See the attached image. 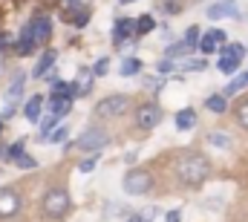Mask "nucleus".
<instances>
[{"mask_svg":"<svg viewBox=\"0 0 248 222\" xmlns=\"http://www.w3.org/2000/svg\"><path fill=\"white\" fill-rule=\"evenodd\" d=\"M141 69V61L139 58H124L122 61V75H136Z\"/></svg>","mask_w":248,"mask_h":222,"instance_id":"24","label":"nucleus"},{"mask_svg":"<svg viewBox=\"0 0 248 222\" xmlns=\"http://www.w3.org/2000/svg\"><path fill=\"white\" fill-rule=\"evenodd\" d=\"M69 110H72V98H69V95H66V98H55V95H52V101H49V112H52V115L61 118V115H66Z\"/></svg>","mask_w":248,"mask_h":222,"instance_id":"16","label":"nucleus"},{"mask_svg":"<svg viewBox=\"0 0 248 222\" xmlns=\"http://www.w3.org/2000/svg\"><path fill=\"white\" fill-rule=\"evenodd\" d=\"M122 3H130V0H122Z\"/></svg>","mask_w":248,"mask_h":222,"instance_id":"36","label":"nucleus"},{"mask_svg":"<svg viewBox=\"0 0 248 222\" xmlns=\"http://www.w3.org/2000/svg\"><path fill=\"white\" fill-rule=\"evenodd\" d=\"M246 87H248V72H243V75H237V78L225 87V93H222V95L228 98V95H234V93H240V90H246Z\"/></svg>","mask_w":248,"mask_h":222,"instance_id":"19","label":"nucleus"},{"mask_svg":"<svg viewBox=\"0 0 248 222\" xmlns=\"http://www.w3.org/2000/svg\"><path fill=\"white\" fill-rule=\"evenodd\" d=\"M69 205H72V199H69V193H66L63 188L46 190V193H44V202H41V208H44V214H46L49 220H61V217H66Z\"/></svg>","mask_w":248,"mask_h":222,"instance_id":"2","label":"nucleus"},{"mask_svg":"<svg viewBox=\"0 0 248 222\" xmlns=\"http://www.w3.org/2000/svg\"><path fill=\"white\" fill-rule=\"evenodd\" d=\"M130 222H147V220H144L141 214H136V217H130Z\"/></svg>","mask_w":248,"mask_h":222,"instance_id":"35","label":"nucleus"},{"mask_svg":"<svg viewBox=\"0 0 248 222\" xmlns=\"http://www.w3.org/2000/svg\"><path fill=\"white\" fill-rule=\"evenodd\" d=\"M32 49H35V41H32V35L23 29V32H20V41H17V52H20V55H29Z\"/></svg>","mask_w":248,"mask_h":222,"instance_id":"23","label":"nucleus"},{"mask_svg":"<svg viewBox=\"0 0 248 222\" xmlns=\"http://www.w3.org/2000/svg\"><path fill=\"white\" fill-rule=\"evenodd\" d=\"M66 136H69V127H66V124H58V127H55V133L49 136V142H63Z\"/></svg>","mask_w":248,"mask_h":222,"instance_id":"28","label":"nucleus"},{"mask_svg":"<svg viewBox=\"0 0 248 222\" xmlns=\"http://www.w3.org/2000/svg\"><path fill=\"white\" fill-rule=\"evenodd\" d=\"M55 49H46V52H44V55L38 58V63H35V69H32V75H35V78H41V75H44V72H49V69H52V63H55Z\"/></svg>","mask_w":248,"mask_h":222,"instance_id":"13","label":"nucleus"},{"mask_svg":"<svg viewBox=\"0 0 248 222\" xmlns=\"http://www.w3.org/2000/svg\"><path fill=\"white\" fill-rule=\"evenodd\" d=\"M107 142H110V136H107L104 130L90 127V130H84V133H81V139L75 142V147H78V150H84V153H98L101 147H107Z\"/></svg>","mask_w":248,"mask_h":222,"instance_id":"5","label":"nucleus"},{"mask_svg":"<svg viewBox=\"0 0 248 222\" xmlns=\"http://www.w3.org/2000/svg\"><path fill=\"white\" fill-rule=\"evenodd\" d=\"M95 162H98V153H93V156H87V159H84V162L78 165V170H81V173H90V170L95 167Z\"/></svg>","mask_w":248,"mask_h":222,"instance_id":"30","label":"nucleus"},{"mask_svg":"<svg viewBox=\"0 0 248 222\" xmlns=\"http://www.w3.org/2000/svg\"><path fill=\"white\" fill-rule=\"evenodd\" d=\"M205 107L211 112H225L228 110V98L219 93V95H208V101H205Z\"/></svg>","mask_w":248,"mask_h":222,"instance_id":"18","label":"nucleus"},{"mask_svg":"<svg viewBox=\"0 0 248 222\" xmlns=\"http://www.w3.org/2000/svg\"><path fill=\"white\" fill-rule=\"evenodd\" d=\"M127 104H130L127 95H107L104 101L95 104V115L98 118H116V115H122L127 110Z\"/></svg>","mask_w":248,"mask_h":222,"instance_id":"6","label":"nucleus"},{"mask_svg":"<svg viewBox=\"0 0 248 222\" xmlns=\"http://www.w3.org/2000/svg\"><path fill=\"white\" fill-rule=\"evenodd\" d=\"M41 110H44V98H41V95H32V98H29V101H26V118H29V121H38V118H41Z\"/></svg>","mask_w":248,"mask_h":222,"instance_id":"15","label":"nucleus"},{"mask_svg":"<svg viewBox=\"0 0 248 222\" xmlns=\"http://www.w3.org/2000/svg\"><path fill=\"white\" fill-rule=\"evenodd\" d=\"M15 162H17V167H23V170H32V167L38 165V162H35L32 156H26V153H20V156H17Z\"/></svg>","mask_w":248,"mask_h":222,"instance_id":"29","label":"nucleus"},{"mask_svg":"<svg viewBox=\"0 0 248 222\" xmlns=\"http://www.w3.org/2000/svg\"><path fill=\"white\" fill-rule=\"evenodd\" d=\"M165 222H182V211H170V214L165 217Z\"/></svg>","mask_w":248,"mask_h":222,"instance_id":"32","label":"nucleus"},{"mask_svg":"<svg viewBox=\"0 0 248 222\" xmlns=\"http://www.w3.org/2000/svg\"><path fill=\"white\" fill-rule=\"evenodd\" d=\"M187 52H190V47H187L185 41H182V44H173V47H168V58H170V61H173L176 55H187Z\"/></svg>","mask_w":248,"mask_h":222,"instance_id":"26","label":"nucleus"},{"mask_svg":"<svg viewBox=\"0 0 248 222\" xmlns=\"http://www.w3.org/2000/svg\"><path fill=\"white\" fill-rule=\"evenodd\" d=\"M153 29H156V20H153L150 15H144V17L136 20V35H150Z\"/></svg>","mask_w":248,"mask_h":222,"instance_id":"21","label":"nucleus"},{"mask_svg":"<svg viewBox=\"0 0 248 222\" xmlns=\"http://www.w3.org/2000/svg\"><path fill=\"white\" fill-rule=\"evenodd\" d=\"M225 41H228V35H225L222 29H208V32L202 35V41H199V49H202L205 55H211V52H217L219 47H225Z\"/></svg>","mask_w":248,"mask_h":222,"instance_id":"10","label":"nucleus"},{"mask_svg":"<svg viewBox=\"0 0 248 222\" xmlns=\"http://www.w3.org/2000/svg\"><path fill=\"white\" fill-rule=\"evenodd\" d=\"M159 121H162L159 104H141V107H136V127L153 130V127H159Z\"/></svg>","mask_w":248,"mask_h":222,"instance_id":"7","label":"nucleus"},{"mask_svg":"<svg viewBox=\"0 0 248 222\" xmlns=\"http://www.w3.org/2000/svg\"><path fill=\"white\" fill-rule=\"evenodd\" d=\"M23 81H26V75L20 72V75H15V81H12V87H9V93H6V98H9V110H15V101H17V95L23 93Z\"/></svg>","mask_w":248,"mask_h":222,"instance_id":"14","label":"nucleus"},{"mask_svg":"<svg viewBox=\"0 0 248 222\" xmlns=\"http://www.w3.org/2000/svg\"><path fill=\"white\" fill-rule=\"evenodd\" d=\"M237 121H240V127H246L248 130V98L246 101H240V107H237Z\"/></svg>","mask_w":248,"mask_h":222,"instance_id":"27","label":"nucleus"},{"mask_svg":"<svg viewBox=\"0 0 248 222\" xmlns=\"http://www.w3.org/2000/svg\"><path fill=\"white\" fill-rule=\"evenodd\" d=\"M193 124H196V112L190 110V107L176 112V127L179 130H193Z\"/></svg>","mask_w":248,"mask_h":222,"instance_id":"17","label":"nucleus"},{"mask_svg":"<svg viewBox=\"0 0 248 222\" xmlns=\"http://www.w3.org/2000/svg\"><path fill=\"white\" fill-rule=\"evenodd\" d=\"M23 29H26L29 35H32V41H35V47H38V44H44V41H46V38L52 35V20L41 15V17H32V20H29V23H26Z\"/></svg>","mask_w":248,"mask_h":222,"instance_id":"8","label":"nucleus"},{"mask_svg":"<svg viewBox=\"0 0 248 222\" xmlns=\"http://www.w3.org/2000/svg\"><path fill=\"white\" fill-rule=\"evenodd\" d=\"M130 35H136V20H130V17H119V20H116V29H113V38H116V44L127 41Z\"/></svg>","mask_w":248,"mask_h":222,"instance_id":"12","label":"nucleus"},{"mask_svg":"<svg viewBox=\"0 0 248 222\" xmlns=\"http://www.w3.org/2000/svg\"><path fill=\"white\" fill-rule=\"evenodd\" d=\"M122 188H124V193H130V196H141V193H147L153 188V176L147 170H130V173H124Z\"/></svg>","mask_w":248,"mask_h":222,"instance_id":"3","label":"nucleus"},{"mask_svg":"<svg viewBox=\"0 0 248 222\" xmlns=\"http://www.w3.org/2000/svg\"><path fill=\"white\" fill-rule=\"evenodd\" d=\"M55 127H58V115H52V112H49V118H44V121H41V139H46V142H49V136L55 133Z\"/></svg>","mask_w":248,"mask_h":222,"instance_id":"22","label":"nucleus"},{"mask_svg":"<svg viewBox=\"0 0 248 222\" xmlns=\"http://www.w3.org/2000/svg\"><path fill=\"white\" fill-rule=\"evenodd\" d=\"M110 69V61L107 58H101V61H95V66H93V75H104Z\"/></svg>","mask_w":248,"mask_h":222,"instance_id":"31","label":"nucleus"},{"mask_svg":"<svg viewBox=\"0 0 248 222\" xmlns=\"http://www.w3.org/2000/svg\"><path fill=\"white\" fill-rule=\"evenodd\" d=\"M17 211H20V196H17L12 188H3V190H0V217L9 220V217H15Z\"/></svg>","mask_w":248,"mask_h":222,"instance_id":"11","label":"nucleus"},{"mask_svg":"<svg viewBox=\"0 0 248 222\" xmlns=\"http://www.w3.org/2000/svg\"><path fill=\"white\" fill-rule=\"evenodd\" d=\"M165 12H168V15H176V12H179V6H176V3H168V6H165Z\"/></svg>","mask_w":248,"mask_h":222,"instance_id":"34","label":"nucleus"},{"mask_svg":"<svg viewBox=\"0 0 248 222\" xmlns=\"http://www.w3.org/2000/svg\"><path fill=\"white\" fill-rule=\"evenodd\" d=\"M211 20H225V17H240V6L234 3V0H219V3H214V6H208V12H205Z\"/></svg>","mask_w":248,"mask_h":222,"instance_id":"9","label":"nucleus"},{"mask_svg":"<svg viewBox=\"0 0 248 222\" xmlns=\"http://www.w3.org/2000/svg\"><path fill=\"white\" fill-rule=\"evenodd\" d=\"M199 35H202V32H199V26H190V29L185 32V44L190 47V49H193V47H199V41H202Z\"/></svg>","mask_w":248,"mask_h":222,"instance_id":"25","label":"nucleus"},{"mask_svg":"<svg viewBox=\"0 0 248 222\" xmlns=\"http://www.w3.org/2000/svg\"><path fill=\"white\" fill-rule=\"evenodd\" d=\"M211 176V162L202 153H185L176 162V179L187 188H199Z\"/></svg>","mask_w":248,"mask_h":222,"instance_id":"1","label":"nucleus"},{"mask_svg":"<svg viewBox=\"0 0 248 222\" xmlns=\"http://www.w3.org/2000/svg\"><path fill=\"white\" fill-rule=\"evenodd\" d=\"M211 147H219V150H228L231 147V139L225 136V133H208V139H205Z\"/></svg>","mask_w":248,"mask_h":222,"instance_id":"20","label":"nucleus"},{"mask_svg":"<svg viewBox=\"0 0 248 222\" xmlns=\"http://www.w3.org/2000/svg\"><path fill=\"white\" fill-rule=\"evenodd\" d=\"M243 58H246V47H243V44H225L222 52H219V63H217V66H219V72L231 75V72L240 69Z\"/></svg>","mask_w":248,"mask_h":222,"instance_id":"4","label":"nucleus"},{"mask_svg":"<svg viewBox=\"0 0 248 222\" xmlns=\"http://www.w3.org/2000/svg\"><path fill=\"white\" fill-rule=\"evenodd\" d=\"M159 69H162V72H170V69H173V61H162Z\"/></svg>","mask_w":248,"mask_h":222,"instance_id":"33","label":"nucleus"}]
</instances>
